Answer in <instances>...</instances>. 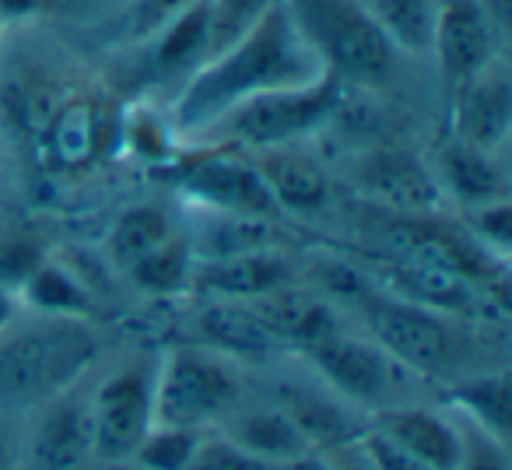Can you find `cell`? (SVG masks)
I'll return each mask as SVG.
<instances>
[{
    "instance_id": "1f68e13d",
    "label": "cell",
    "mask_w": 512,
    "mask_h": 470,
    "mask_svg": "<svg viewBox=\"0 0 512 470\" xmlns=\"http://www.w3.org/2000/svg\"><path fill=\"white\" fill-rule=\"evenodd\" d=\"M271 221L249 218V214H218V225L207 232V257H232V253L271 250Z\"/></svg>"
},
{
    "instance_id": "8d00e7d4",
    "label": "cell",
    "mask_w": 512,
    "mask_h": 470,
    "mask_svg": "<svg viewBox=\"0 0 512 470\" xmlns=\"http://www.w3.org/2000/svg\"><path fill=\"white\" fill-rule=\"evenodd\" d=\"M362 449L369 453V460L376 463V470H432L421 460H414V456H407L404 449H397L390 439H383L379 432H372V428H365Z\"/></svg>"
},
{
    "instance_id": "44dd1931",
    "label": "cell",
    "mask_w": 512,
    "mask_h": 470,
    "mask_svg": "<svg viewBox=\"0 0 512 470\" xmlns=\"http://www.w3.org/2000/svg\"><path fill=\"white\" fill-rule=\"evenodd\" d=\"M197 330H200V344L218 351L221 358L260 362V358H271L274 351L281 348L271 330L260 323V316H256L246 302L218 299L214 306H207L204 313H200Z\"/></svg>"
},
{
    "instance_id": "ffe728a7",
    "label": "cell",
    "mask_w": 512,
    "mask_h": 470,
    "mask_svg": "<svg viewBox=\"0 0 512 470\" xmlns=\"http://www.w3.org/2000/svg\"><path fill=\"white\" fill-rule=\"evenodd\" d=\"M386 292L446 316L481 313V288L470 285L460 274H449L442 267L414 264V260H400V264L386 267Z\"/></svg>"
},
{
    "instance_id": "f1b7e54d",
    "label": "cell",
    "mask_w": 512,
    "mask_h": 470,
    "mask_svg": "<svg viewBox=\"0 0 512 470\" xmlns=\"http://www.w3.org/2000/svg\"><path fill=\"white\" fill-rule=\"evenodd\" d=\"M190 274H193L190 243H186L183 235H172L169 243H162L155 253H148L141 264L130 267L127 278L134 281L141 292L172 295V292H183V288L190 285Z\"/></svg>"
},
{
    "instance_id": "f35d334b",
    "label": "cell",
    "mask_w": 512,
    "mask_h": 470,
    "mask_svg": "<svg viewBox=\"0 0 512 470\" xmlns=\"http://www.w3.org/2000/svg\"><path fill=\"white\" fill-rule=\"evenodd\" d=\"M43 8V0H0V18L4 22H22V18L36 15Z\"/></svg>"
},
{
    "instance_id": "74e56055",
    "label": "cell",
    "mask_w": 512,
    "mask_h": 470,
    "mask_svg": "<svg viewBox=\"0 0 512 470\" xmlns=\"http://www.w3.org/2000/svg\"><path fill=\"white\" fill-rule=\"evenodd\" d=\"M327 456L337 470H376V463H372L369 453L362 449V439L344 442V446H337V449H327Z\"/></svg>"
},
{
    "instance_id": "7a4b0ae2",
    "label": "cell",
    "mask_w": 512,
    "mask_h": 470,
    "mask_svg": "<svg viewBox=\"0 0 512 470\" xmlns=\"http://www.w3.org/2000/svg\"><path fill=\"white\" fill-rule=\"evenodd\" d=\"M99 337L88 320L39 316L25 327L0 330V418L36 411L78 386L95 365Z\"/></svg>"
},
{
    "instance_id": "52a82bcc",
    "label": "cell",
    "mask_w": 512,
    "mask_h": 470,
    "mask_svg": "<svg viewBox=\"0 0 512 470\" xmlns=\"http://www.w3.org/2000/svg\"><path fill=\"white\" fill-rule=\"evenodd\" d=\"M158 183L186 193L197 204H207L218 214H249V218H278L271 190L256 162L239 158L232 151H193V155H172L151 169Z\"/></svg>"
},
{
    "instance_id": "30bf717a",
    "label": "cell",
    "mask_w": 512,
    "mask_h": 470,
    "mask_svg": "<svg viewBox=\"0 0 512 470\" xmlns=\"http://www.w3.org/2000/svg\"><path fill=\"white\" fill-rule=\"evenodd\" d=\"M502 32L488 18L481 0H435V25H432V50L446 88L481 74L498 60Z\"/></svg>"
},
{
    "instance_id": "ba28073f",
    "label": "cell",
    "mask_w": 512,
    "mask_h": 470,
    "mask_svg": "<svg viewBox=\"0 0 512 470\" xmlns=\"http://www.w3.org/2000/svg\"><path fill=\"white\" fill-rule=\"evenodd\" d=\"M306 355L313 358L316 372L344 400L362 407H376V411L397 407L404 383L414 376L411 369H404L376 341H358V337H344V334H334L330 341L309 348Z\"/></svg>"
},
{
    "instance_id": "8fae6325",
    "label": "cell",
    "mask_w": 512,
    "mask_h": 470,
    "mask_svg": "<svg viewBox=\"0 0 512 470\" xmlns=\"http://www.w3.org/2000/svg\"><path fill=\"white\" fill-rule=\"evenodd\" d=\"M355 186L400 218H435L442 207V190L432 165L404 148H376L355 162Z\"/></svg>"
},
{
    "instance_id": "e0dca14e",
    "label": "cell",
    "mask_w": 512,
    "mask_h": 470,
    "mask_svg": "<svg viewBox=\"0 0 512 470\" xmlns=\"http://www.w3.org/2000/svg\"><path fill=\"white\" fill-rule=\"evenodd\" d=\"M260 323L274 334L278 344H292V348H316V344L330 341L337 330V313L330 309V302L316 299L309 292H299L292 285H281L274 292L260 295V299L246 302Z\"/></svg>"
},
{
    "instance_id": "4fadbf2b",
    "label": "cell",
    "mask_w": 512,
    "mask_h": 470,
    "mask_svg": "<svg viewBox=\"0 0 512 470\" xmlns=\"http://www.w3.org/2000/svg\"><path fill=\"white\" fill-rule=\"evenodd\" d=\"M109 141H120V113L99 95H74L53 109L43 127L46 158L60 169H81L106 155Z\"/></svg>"
},
{
    "instance_id": "83f0119b",
    "label": "cell",
    "mask_w": 512,
    "mask_h": 470,
    "mask_svg": "<svg viewBox=\"0 0 512 470\" xmlns=\"http://www.w3.org/2000/svg\"><path fill=\"white\" fill-rule=\"evenodd\" d=\"M18 299H25V306H32L39 316H74V320H88L92 302H88L85 288L74 281V274L60 271L57 264L39 260L36 271L25 278V285L18 288Z\"/></svg>"
},
{
    "instance_id": "7c38bea8",
    "label": "cell",
    "mask_w": 512,
    "mask_h": 470,
    "mask_svg": "<svg viewBox=\"0 0 512 470\" xmlns=\"http://www.w3.org/2000/svg\"><path fill=\"white\" fill-rule=\"evenodd\" d=\"M36 411L39 421L29 439V470H85L95 460L92 397L71 386Z\"/></svg>"
},
{
    "instance_id": "d6a6232c",
    "label": "cell",
    "mask_w": 512,
    "mask_h": 470,
    "mask_svg": "<svg viewBox=\"0 0 512 470\" xmlns=\"http://www.w3.org/2000/svg\"><path fill=\"white\" fill-rule=\"evenodd\" d=\"M463 221H467L470 239L505 264V253H509V243H512L509 200H495V204H481V207H463Z\"/></svg>"
},
{
    "instance_id": "ab89813d",
    "label": "cell",
    "mask_w": 512,
    "mask_h": 470,
    "mask_svg": "<svg viewBox=\"0 0 512 470\" xmlns=\"http://www.w3.org/2000/svg\"><path fill=\"white\" fill-rule=\"evenodd\" d=\"M15 299H18V295L11 292V288H4V285H0V330L8 327V323H11V316H15Z\"/></svg>"
},
{
    "instance_id": "6da1fadb",
    "label": "cell",
    "mask_w": 512,
    "mask_h": 470,
    "mask_svg": "<svg viewBox=\"0 0 512 470\" xmlns=\"http://www.w3.org/2000/svg\"><path fill=\"white\" fill-rule=\"evenodd\" d=\"M323 67L302 32L295 29L285 0H267L260 15L218 53L204 60L183 85L172 109L176 130L218 127L232 109L274 88H292L320 78Z\"/></svg>"
},
{
    "instance_id": "7402d4cb",
    "label": "cell",
    "mask_w": 512,
    "mask_h": 470,
    "mask_svg": "<svg viewBox=\"0 0 512 470\" xmlns=\"http://www.w3.org/2000/svg\"><path fill=\"white\" fill-rule=\"evenodd\" d=\"M228 442L242 446L246 453L260 456L267 463H285L299 460V456L313 453V446L306 442V435L299 432L292 418H288L281 407H271V411H242L228 418Z\"/></svg>"
},
{
    "instance_id": "836d02e7",
    "label": "cell",
    "mask_w": 512,
    "mask_h": 470,
    "mask_svg": "<svg viewBox=\"0 0 512 470\" xmlns=\"http://www.w3.org/2000/svg\"><path fill=\"white\" fill-rule=\"evenodd\" d=\"M453 418L460 425V439H463L456 470H512L509 442L495 439V435H488L484 428H477L474 421L460 418V414H453Z\"/></svg>"
},
{
    "instance_id": "5b68a950",
    "label": "cell",
    "mask_w": 512,
    "mask_h": 470,
    "mask_svg": "<svg viewBox=\"0 0 512 470\" xmlns=\"http://www.w3.org/2000/svg\"><path fill=\"white\" fill-rule=\"evenodd\" d=\"M239 400V376L218 351L204 344H183L165 351L151 383L155 425L204 432L207 425L232 414Z\"/></svg>"
},
{
    "instance_id": "f546056e",
    "label": "cell",
    "mask_w": 512,
    "mask_h": 470,
    "mask_svg": "<svg viewBox=\"0 0 512 470\" xmlns=\"http://www.w3.org/2000/svg\"><path fill=\"white\" fill-rule=\"evenodd\" d=\"M176 127L165 123L151 106H137L120 113V141L134 151L141 162L162 165L165 158L176 155Z\"/></svg>"
},
{
    "instance_id": "d590c367",
    "label": "cell",
    "mask_w": 512,
    "mask_h": 470,
    "mask_svg": "<svg viewBox=\"0 0 512 470\" xmlns=\"http://www.w3.org/2000/svg\"><path fill=\"white\" fill-rule=\"evenodd\" d=\"M193 0H127L130 8V36L148 39L158 29L172 22L176 15H183Z\"/></svg>"
},
{
    "instance_id": "603a6c76",
    "label": "cell",
    "mask_w": 512,
    "mask_h": 470,
    "mask_svg": "<svg viewBox=\"0 0 512 470\" xmlns=\"http://www.w3.org/2000/svg\"><path fill=\"white\" fill-rule=\"evenodd\" d=\"M151 39H155L151 64H155L158 71H165V74L190 71L193 74L214 53L211 4H207V0H193L183 15H176Z\"/></svg>"
},
{
    "instance_id": "3957f363",
    "label": "cell",
    "mask_w": 512,
    "mask_h": 470,
    "mask_svg": "<svg viewBox=\"0 0 512 470\" xmlns=\"http://www.w3.org/2000/svg\"><path fill=\"white\" fill-rule=\"evenodd\" d=\"M295 29L320 67L344 88H383L397 74L400 53L362 0H285Z\"/></svg>"
},
{
    "instance_id": "cb8c5ba5",
    "label": "cell",
    "mask_w": 512,
    "mask_h": 470,
    "mask_svg": "<svg viewBox=\"0 0 512 470\" xmlns=\"http://www.w3.org/2000/svg\"><path fill=\"white\" fill-rule=\"evenodd\" d=\"M281 411L299 425V432L306 435V442L316 453H327V449H337L344 442L362 439L365 428H369L355 425L341 404H334V400L320 397L313 390H285L281 393Z\"/></svg>"
},
{
    "instance_id": "5bb4252c",
    "label": "cell",
    "mask_w": 512,
    "mask_h": 470,
    "mask_svg": "<svg viewBox=\"0 0 512 470\" xmlns=\"http://www.w3.org/2000/svg\"><path fill=\"white\" fill-rule=\"evenodd\" d=\"M512 130V85L505 67L488 64L453 88V137L495 155Z\"/></svg>"
},
{
    "instance_id": "e575fe53",
    "label": "cell",
    "mask_w": 512,
    "mask_h": 470,
    "mask_svg": "<svg viewBox=\"0 0 512 470\" xmlns=\"http://www.w3.org/2000/svg\"><path fill=\"white\" fill-rule=\"evenodd\" d=\"M186 470H281V467L246 453V449L228 439H207V435H200L197 449H193V460L186 463Z\"/></svg>"
},
{
    "instance_id": "9c48e42d",
    "label": "cell",
    "mask_w": 512,
    "mask_h": 470,
    "mask_svg": "<svg viewBox=\"0 0 512 470\" xmlns=\"http://www.w3.org/2000/svg\"><path fill=\"white\" fill-rule=\"evenodd\" d=\"M151 383H155V372H148L144 365H130L123 372H113L92 393V442L99 463H127L144 435L155 428Z\"/></svg>"
},
{
    "instance_id": "9a60e30c",
    "label": "cell",
    "mask_w": 512,
    "mask_h": 470,
    "mask_svg": "<svg viewBox=\"0 0 512 470\" xmlns=\"http://www.w3.org/2000/svg\"><path fill=\"white\" fill-rule=\"evenodd\" d=\"M369 428L432 470H456V463H460L463 439L453 414L397 404L386 407V411H376V421Z\"/></svg>"
},
{
    "instance_id": "b9f144b4",
    "label": "cell",
    "mask_w": 512,
    "mask_h": 470,
    "mask_svg": "<svg viewBox=\"0 0 512 470\" xmlns=\"http://www.w3.org/2000/svg\"><path fill=\"white\" fill-rule=\"evenodd\" d=\"M0 470H11V456H8V449H4V442H0Z\"/></svg>"
},
{
    "instance_id": "4dcf8cb0",
    "label": "cell",
    "mask_w": 512,
    "mask_h": 470,
    "mask_svg": "<svg viewBox=\"0 0 512 470\" xmlns=\"http://www.w3.org/2000/svg\"><path fill=\"white\" fill-rule=\"evenodd\" d=\"M200 435L204 432L155 425L148 435H144L137 453L130 456V463L141 470H186V463L193 460V449H197Z\"/></svg>"
},
{
    "instance_id": "8992f818",
    "label": "cell",
    "mask_w": 512,
    "mask_h": 470,
    "mask_svg": "<svg viewBox=\"0 0 512 470\" xmlns=\"http://www.w3.org/2000/svg\"><path fill=\"white\" fill-rule=\"evenodd\" d=\"M341 102L344 85L334 74L323 71L320 78L302 81V85L256 95L218 123L228 130L232 141L249 144L256 151L285 148V144H295L313 130L327 127L341 109Z\"/></svg>"
},
{
    "instance_id": "7bdbcfd3",
    "label": "cell",
    "mask_w": 512,
    "mask_h": 470,
    "mask_svg": "<svg viewBox=\"0 0 512 470\" xmlns=\"http://www.w3.org/2000/svg\"><path fill=\"white\" fill-rule=\"evenodd\" d=\"M4 25H8V22H4V18H0V32H4Z\"/></svg>"
},
{
    "instance_id": "4316f807",
    "label": "cell",
    "mask_w": 512,
    "mask_h": 470,
    "mask_svg": "<svg viewBox=\"0 0 512 470\" xmlns=\"http://www.w3.org/2000/svg\"><path fill=\"white\" fill-rule=\"evenodd\" d=\"M376 25L386 32L397 53L432 50V25H435V0H362Z\"/></svg>"
},
{
    "instance_id": "484cf974",
    "label": "cell",
    "mask_w": 512,
    "mask_h": 470,
    "mask_svg": "<svg viewBox=\"0 0 512 470\" xmlns=\"http://www.w3.org/2000/svg\"><path fill=\"white\" fill-rule=\"evenodd\" d=\"M172 235H176V225H172V218L162 207H148V204L127 207L113 221V228H109V239H106L109 260L127 274L148 253H155L162 243H169Z\"/></svg>"
},
{
    "instance_id": "d4e9b609",
    "label": "cell",
    "mask_w": 512,
    "mask_h": 470,
    "mask_svg": "<svg viewBox=\"0 0 512 470\" xmlns=\"http://www.w3.org/2000/svg\"><path fill=\"white\" fill-rule=\"evenodd\" d=\"M446 404L453 407V414L474 421L495 439L509 442V376L505 372L460 376L449 390Z\"/></svg>"
},
{
    "instance_id": "2e32d148",
    "label": "cell",
    "mask_w": 512,
    "mask_h": 470,
    "mask_svg": "<svg viewBox=\"0 0 512 470\" xmlns=\"http://www.w3.org/2000/svg\"><path fill=\"white\" fill-rule=\"evenodd\" d=\"M190 281L211 299L249 302L274 292L281 285H292V267L274 250L232 253V257H211L190 274Z\"/></svg>"
},
{
    "instance_id": "d6986e66",
    "label": "cell",
    "mask_w": 512,
    "mask_h": 470,
    "mask_svg": "<svg viewBox=\"0 0 512 470\" xmlns=\"http://www.w3.org/2000/svg\"><path fill=\"white\" fill-rule=\"evenodd\" d=\"M435 179L442 197H453L460 207H481L495 200H509V179L491 151L470 148V144L449 137L435 155Z\"/></svg>"
},
{
    "instance_id": "277c9868",
    "label": "cell",
    "mask_w": 512,
    "mask_h": 470,
    "mask_svg": "<svg viewBox=\"0 0 512 470\" xmlns=\"http://www.w3.org/2000/svg\"><path fill=\"white\" fill-rule=\"evenodd\" d=\"M372 327V337L383 351H390L404 369L421 379H439L449 372H460L470 355L467 330L456 323V316L435 313L418 302H407L400 295L365 288L355 299Z\"/></svg>"
},
{
    "instance_id": "60d3db41",
    "label": "cell",
    "mask_w": 512,
    "mask_h": 470,
    "mask_svg": "<svg viewBox=\"0 0 512 470\" xmlns=\"http://www.w3.org/2000/svg\"><path fill=\"white\" fill-rule=\"evenodd\" d=\"M102 470H141V467H134V463H106V467H102Z\"/></svg>"
},
{
    "instance_id": "ac0fdd59",
    "label": "cell",
    "mask_w": 512,
    "mask_h": 470,
    "mask_svg": "<svg viewBox=\"0 0 512 470\" xmlns=\"http://www.w3.org/2000/svg\"><path fill=\"white\" fill-rule=\"evenodd\" d=\"M256 169L271 190L278 214H320L330 204V179L313 158L295 151V144L285 148L256 151Z\"/></svg>"
}]
</instances>
